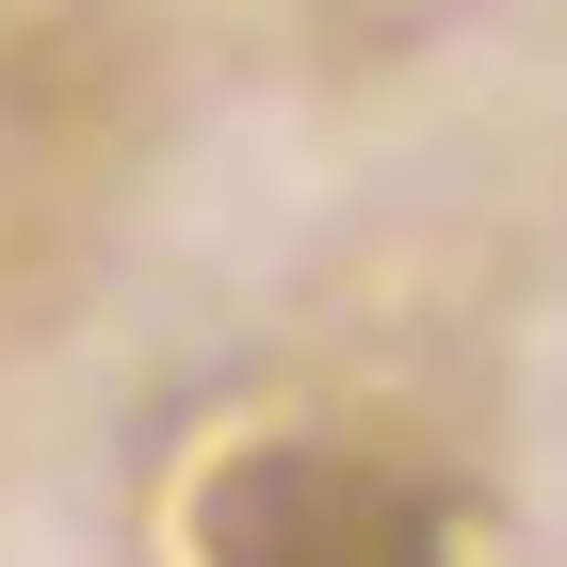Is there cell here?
<instances>
[{"instance_id": "1", "label": "cell", "mask_w": 567, "mask_h": 567, "mask_svg": "<svg viewBox=\"0 0 567 567\" xmlns=\"http://www.w3.org/2000/svg\"><path fill=\"white\" fill-rule=\"evenodd\" d=\"M146 146V49L114 0H0V308H49L97 260Z\"/></svg>"}, {"instance_id": "2", "label": "cell", "mask_w": 567, "mask_h": 567, "mask_svg": "<svg viewBox=\"0 0 567 567\" xmlns=\"http://www.w3.org/2000/svg\"><path fill=\"white\" fill-rule=\"evenodd\" d=\"M178 567H454L422 471L357 454V437H260L195 486Z\"/></svg>"}]
</instances>
